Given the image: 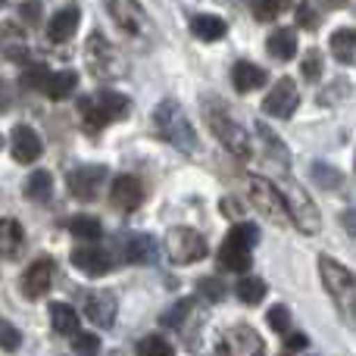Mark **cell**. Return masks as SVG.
<instances>
[{
  "mask_svg": "<svg viewBox=\"0 0 356 356\" xmlns=\"http://www.w3.org/2000/svg\"><path fill=\"white\" fill-rule=\"evenodd\" d=\"M341 222H344V228H350V232L356 234V209H347V213L341 216Z\"/></svg>",
  "mask_w": 356,
  "mask_h": 356,
  "instance_id": "7dc6e473",
  "label": "cell"
},
{
  "mask_svg": "<svg viewBox=\"0 0 356 356\" xmlns=\"http://www.w3.org/2000/svg\"><path fill=\"white\" fill-rule=\"evenodd\" d=\"M116 313H119V303L110 291H91V294H85V316L97 328L116 325Z\"/></svg>",
  "mask_w": 356,
  "mask_h": 356,
  "instance_id": "9a60e30c",
  "label": "cell"
},
{
  "mask_svg": "<svg viewBox=\"0 0 356 356\" xmlns=\"http://www.w3.org/2000/svg\"><path fill=\"white\" fill-rule=\"evenodd\" d=\"M207 110V125H209V131H213L216 138L222 141V147L228 150V154H234V156H250V138H247V131L241 129L238 122H234L232 116L225 113V106L222 104H213V106H203Z\"/></svg>",
  "mask_w": 356,
  "mask_h": 356,
  "instance_id": "277c9868",
  "label": "cell"
},
{
  "mask_svg": "<svg viewBox=\"0 0 356 356\" xmlns=\"http://www.w3.org/2000/svg\"><path fill=\"white\" fill-rule=\"evenodd\" d=\"M131 110V100L119 91H94L79 100V116L88 131H100L116 119H125Z\"/></svg>",
  "mask_w": 356,
  "mask_h": 356,
  "instance_id": "6da1fadb",
  "label": "cell"
},
{
  "mask_svg": "<svg viewBox=\"0 0 356 356\" xmlns=\"http://www.w3.org/2000/svg\"><path fill=\"white\" fill-rule=\"evenodd\" d=\"M154 122H156V129H160V135L166 138L172 147L181 150V154H194L197 150V131H194V125L188 122L184 110L175 104V100H163V104H156Z\"/></svg>",
  "mask_w": 356,
  "mask_h": 356,
  "instance_id": "7a4b0ae2",
  "label": "cell"
},
{
  "mask_svg": "<svg viewBox=\"0 0 356 356\" xmlns=\"http://www.w3.org/2000/svg\"><path fill=\"white\" fill-rule=\"evenodd\" d=\"M191 313V300H178L172 309H166V313L160 316V325L166 328H181L184 325V316Z\"/></svg>",
  "mask_w": 356,
  "mask_h": 356,
  "instance_id": "74e56055",
  "label": "cell"
},
{
  "mask_svg": "<svg viewBox=\"0 0 356 356\" xmlns=\"http://www.w3.org/2000/svg\"><path fill=\"white\" fill-rule=\"evenodd\" d=\"M106 181L104 166H79L69 172V191L75 200H97L100 184Z\"/></svg>",
  "mask_w": 356,
  "mask_h": 356,
  "instance_id": "5bb4252c",
  "label": "cell"
},
{
  "mask_svg": "<svg viewBox=\"0 0 356 356\" xmlns=\"http://www.w3.org/2000/svg\"><path fill=\"white\" fill-rule=\"evenodd\" d=\"M113 263H116V259H113L104 247L94 244V241H88V244H81L72 250V266L79 272H85L88 278H104L106 272L113 269Z\"/></svg>",
  "mask_w": 356,
  "mask_h": 356,
  "instance_id": "8fae6325",
  "label": "cell"
},
{
  "mask_svg": "<svg viewBox=\"0 0 356 356\" xmlns=\"http://www.w3.org/2000/svg\"><path fill=\"white\" fill-rule=\"evenodd\" d=\"M72 350L75 353H81V356H94V353H97V347H100V338H97V334H81V332H75L72 334Z\"/></svg>",
  "mask_w": 356,
  "mask_h": 356,
  "instance_id": "ab89813d",
  "label": "cell"
},
{
  "mask_svg": "<svg viewBox=\"0 0 356 356\" xmlns=\"http://www.w3.org/2000/svg\"><path fill=\"white\" fill-rule=\"evenodd\" d=\"M110 200L113 207H119L122 213H135L144 203V188L135 175H116L110 184Z\"/></svg>",
  "mask_w": 356,
  "mask_h": 356,
  "instance_id": "2e32d148",
  "label": "cell"
},
{
  "mask_svg": "<svg viewBox=\"0 0 356 356\" xmlns=\"http://www.w3.org/2000/svg\"><path fill=\"white\" fill-rule=\"evenodd\" d=\"M197 288H200V294L207 297V300H213V303H219L222 297H225V288H222V282H216V278H200Z\"/></svg>",
  "mask_w": 356,
  "mask_h": 356,
  "instance_id": "b9f144b4",
  "label": "cell"
},
{
  "mask_svg": "<svg viewBox=\"0 0 356 356\" xmlns=\"http://www.w3.org/2000/svg\"><path fill=\"white\" fill-rule=\"evenodd\" d=\"M297 25H303V29H316L319 25V13L313 10V3H297Z\"/></svg>",
  "mask_w": 356,
  "mask_h": 356,
  "instance_id": "7bdbcfd3",
  "label": "cell"
},
{
  "mask_svg": "<svg viewBox=\"0 0 356 356\" xmlns=\"http://www.w3.org/2000/svg\"><path fill=\"white\" fill-rule=\"evenodd\" d=\"M284 10V0H250V13L257 22H272Z\"/></svg>",
  "mask_w": 356,
  "mask_h": 356,
  "instance_id": "836d02e7",
  "label": "cell"
},
{
  "mask_svg": "<svg viewBox=\"0 0 356 356\" xmlns=\"http://www.w3.org/2000/svg\"><path fill=\"white\" fill-rule=\"evenodd\" d=\"M75 88H79V72L63 69V72H50L47 85H44V94H47L50 100H66Z\"/></svg>",
  "mask_w": 356,
  "mask_h": 356,
  "instance_id": "83f0119b",
  "label": "cell"
},
{
  "mask_svg": "<svg viewBox=\"0 0 356 356\" xmlns=\"http://www.w3.org/2000/svg\"><path fill=\"white\" fill-rule=\"evenodd\" d=\"M284 347H288V350H303V347H307V334H300V332L288 334V341H284Z\"/></svg>",
  "mask_w": 356,
  "mask_h": 356,
  "instance_id": "bcb514c9",
  "label": "cell"
},
{
  "mask_svg": "<svg viewBox=\"0 0 356 356\" xmlns=\"http://www.w3.org/2000/svg\"><path fill=\"white\" fill-rule=\"evenodd\" d=\"M138 356H175V347L163 334H144L138 341Z\"/></svg>",
  "mask_w": 356,
  "mask_h": 356,
  "instance_id": "d6a6232c",
  "label": "cell"
},
{
  "mask_svg": "<svg viewBox=\"0 0 356 356\" xmlns=\"http://www.w3.org/2000/svg\"><path fill=\"white\" fill-rule=\"evenodd\" d=\"M19 16H22L25 25H38L41 22V3H38V0H25V3L19 6Z\"/></svg>",
  "mask_w": 356,
  "mask_h": 356,
  "instance_id": "ee69618b",
  "label": "cell"
},
{
  "mask_svg": "<svg viewBox=\"0 0 356 356\" xmlns=\"http://www.w3.org/2000/svg\"><path fill=\"white\" fill-rule=\"evenodd\" d=\"M247 188H250V203L257 207V213H263V219H269L272 225H288L291 216H288V203H284L282 188H275L263 175H250Z\"/></svg>",
  "mask_w": 356,
  "mask_h": 356,
  "instance_id": "5b68a950",
  "label": "cell"
},
{
  "mask_svg": "<svg viewBox=\"0 0 356 356\" xmlns=\"http://www.w3.org/2000/svg\"><path fill=\"white\" fill-rule=\"evenodd\" d=\"M288 325H291V313L288 307H282V303H275V307L269 309V328L278 334H288Z\"/></svg>",
  "mask_w": 356,
  "mask_h": 356,
  "instance_id": "f35d334b",
  "label": "cell"
},
{
  "mask_svg": "<svg viewBox=\"0 0 356 356\" xmlns=\"http://www.w3.org/2000/svg\"><path fill=\"white\" fill-rule=\"evenodd\" d=\"M160 253V244H156L154 234H125L119 238V259L131 266H150Z\"/></svg>",
  "mask_w": 356,
  "mask_h": 356,
  "instance_id": "7c38bea8",
  "label": "cell"
},
{
  "mask_svg": "<svg viewBox=\"0 0 356 356\" xmlns=\"http://www.w3.org/2000/svg\"><path fill=\"white\" fill-rule=\"evenodd\" d=\"M69 234H72L75 241H100V234H104V225H100V219H94V216H72L69 219Z\"/></svg>",
  "mask_w": 356,
  "mask_h": 356,
  "instance_id": "f546056e",
  "label": "cell"
},
{
  "mask_svg": "<svg viewBox=\"0 0 356 356\" xmlns=\"http://www.w3.org/2000/svg\"><path fill=\"white\" fill-rule=\"evenodd\" d=\"M19 344H22V334H19V328L13 325V322L0 319V350L13 353V350H19Z\"/></svg>",
  "mask_w": 356,
  "mask_h": 356,
  "instance_id": "8d00e7d4",
  "label": "cell"
},
{
  "mask_svg": "<svg viewBox=\"0 0 356 356\" xmlns=\"http://www.w3.org/2000/svg\"><path fill=\"white\" fill-rule=\"evenodd\" d=\"M225 241H232V244L253 250V247H257V241H259V228L253 225V222H241L238 219V225H232V232L225 234Z\"/></svg>",
  "mask_w": 356,
  "mask_h": 356,
  "instance_id": "1f68e13d",
  "label": "cell"
},
{
  "mask_svg": "<svg viewBox=\"0 0 356 356\" xmlns=\"http://www.w3.org/2000/svg\"><path fill=\"white\" fill-rule=\"evenodd\" d=\"M284 203H288V216L303 234H319L322 232V216L319 207L313 203V197L303 191V184H297L294 178H288L282 188Z\"/></svg>",
  "mask_w": 356,
  "mask_h": 356,
  "instance_id": "8992f818",
  "label": "cell"
},
{
  "mask_svg": "<svg viewBox=\"0 0 356 356\" xmlns=\"http://www.w3.org/2000/svg\"><path fill=\"white\" fill-rule=\"evenodd\" d=\"M166 253L169 259L178 266H188V263H197L209 253V244L197 228H188V225H175L166 232Z\"/></svg>",
  "mask_w": 356,
  "mask_h": 356,
  "instance_id": "52a82bcc",
  "label": "cell"
},
{
  "mask_svg": "<svg viewBox=\"0 0 356 356\" xmlns=\"http://www.w3.org/2000/svg\"><path fill=\"white\" fill-rule=\"evenodd\" d=\"M219 207H222V213H225L228 219H238V216H241V203H238V200H232V197H225V200H222Z\"/></svg>",
  "mask_w": 356,
  "mask_h": 356,
  "instance_id": "f6af8a7d",
  "label": "cell"
},
{
  "mask_svg": "<svg viewBox=\"0 0 356 356\" xmlns=\"http://www.w3.org/2000/svg\"><path fill=\"white\" fill-rule=\"evenodd\" d=\"M216 356H266V341L250 325H234L219 338Z\"/></svg>",
  "mask_w": 356,
  "mask_h": 356,
  "instance_id": "ba28073f",
  "label": "cell"
},
{
  "mask_svg": "<svg viewBox=\"0 0 356 356\" xmlns=\"http://www.w3.org/2000/svg\"><path fill=\"white\" fill-rule=\"evenodd\" d=\"M22 194H25V200H31V203H47L50 197H54V175H50L47 169H35V172L25 178Z\"/></svg>",
  "mask_w": 356,
  "mask_h": 356,
  "instance_id": "7402d4cb",
  "label": "cell"
},
{
  "mask_svg": "<svg viewBox=\"0 0 356 356\" xmlns=\"http://www.w3.org/2000/svg\"><path fill=\"white\" fill-rule=\"evenodd\" d=\"M10 150H13V160L22 163V166H29V163H35L38 156H41L44 144L41 138H38L35 129H29V125H16L10 135Z\"/></svg>",
  "mask_w": 356,
  "mask_h": 356,
  "instance_id": "ac0fdd59",
  "label": "cell"
},
{
  "mask_svg": "<svg viewBox=\"0 0 356 356\" xmlns=\"http://www.w3.org/2000/svg\"><path fill=\"white\" fill-rule=\"evenodd\" d=\"M297 106H300V91H297V85L291 79H278L275 88H272L263 100V113L266 116H275V119L294 116Z\"/></svg>",
  "mask_w": 356,
  "mask_h": 356,
  "instance_id": "30bf717a",
  "label": "cell"
},
{
  "mask_svg": "<svg viewBox=\"0 0 356 356\" xmlns=\"http://www.w3.org/2000/svg\"><path fill=\"white\" fill-rule=\"evenodd\" d=\"M0 6H3V0H0Z\"/></svg>",
  "mask_w": 356,
  "mask_h": 356,
  "instance_id": "f907efd6",
  "label": "cell"
},
{
  "mask_svg": "<svg viewBox=\"0 0 356 356\" xmlns=\"http://www.w3.org/2000/svg\"><path fill=\"white\" fill-rule=\"evenodd\" d=\"M47 79H50L47 66H41V63H31V66L22 72V79H19V81H22V88H29V91H44Z\"/></svg>",
  "mask_w": 356,
  "mask_h": 356,
  "instance_id": "e575fe53",
  "label": "cell"
},
{
  "mask_svg": "<svg viewBox=\"0 0 356 356\" xmlns=\"http://www.w3.org/2000/svg\"><path fill=\"white\" fill-rule=\"evenodd\" d=\"M79 22H81L79 6H63V10L47 22V38H50L54 44L69 41V38L79 31Z\"/></svg>",
  "mask_w": 356,
  "mask_h": 356,
  "instance_id": "ffe728a7",
  "label": "cell"
},
{
  "mask_svg": "<svg viewBox=\"0 0 356 356\" xmlns=\"http://www.w3.org/2000/svg\"><path fill=\"white\" fill-rule=\"evenodd\" d=\"M266 79H269L266 69L257 66V63H250V60H238L232 66V81L241 94H250V91H257V88H263Z\"/></svg>",
  "mask_w": 356,
  "mask_h": 356,
  "instance_id": "44dd1931",
  "label": "cell"
},
{
  "mask_svg": "<svg viewBox=\"0 0 356 356\" xmlns=\"http://www.w3.org/2000/svg\"><path fill=\"white\" fill-rule=\"evenodd\" d=\"M266 50H269L272 60L284 63V60H294L297 56V31L291 29H275L266 41Z\"/></svg>",
  "mask_w": 356,
  "mask_h": 356,
  "instance_id": "603a6c76",
  "label": "cell"
},
{
  "mask_svg": "<svg viewBox=\"0 0 356 356\" xmlns=\"http://www.w3.org/2000/svg\"><path fill=\"white\" fill-rule=\"evenodd\" d=\"M79 313H75L69 303L63 300H54L50 303V325H54L56 334H75L79 332Z\"/></svg>",
  "mask_w": 356,
  "mask_h": 356,
  "instance_id": "4316f807",
  "label": "cell"
},
{
  "mask_svg": "<svg viewBox=\"0 0 356 356\" xmlns=\"http://www.w3.org/2000/svg\"><path fill=\"white\" fill-rule=\"evenodd\" d=\"M313 181L322 184L325 191H334V188H341V181H344V178H341V172H334L328 163H316V166H313Z\"/></svg>",
  "mask_w": 356,
  "mask_h": 356,
  "instance_id": "d590c367",
  "label": "cell"
},
{
  "mask_svg": "<svg viewBox=\"0 0 356 356\" xmlns=\"http://www.w3.org/2000/svg\"><path fill=\"white\" fill-rule=\"evenodd\" d=\"M334 60L344 63V66H356V29H338L328 41Z\"/></svg>",
  "mask_w": 356,
  "mask_h": 356,
  "instance_id": "484cf974",
  "label": "cell"
},
{
  "mask_svg": "<svg viewBox=\"0 0 356 356\" xmlns=\"http://www.w3.org/2000/svg\"><path fill=\"white\" fill-rule=\"evenodd\" d=\"M234 291H238V300L247 303V307H257V303H263V297L269 294V288H266L263 278H241Z\"/></svg>",
  "mask_w": 356,
  "mask_h": 356,
  "instance_id": "4dcf8cb0",
  "label": "cell"
},
{
  "mask_svg": "<svg viewBox=\"0 0 356 356\" xmlns=\"http://www.w3.org/2000/svg\"><path fill=\"white\" fill-rule=\"evenodd\" d=\"M191 31H194V38H200V41H222L228 31L225 19L222 16H209V13H200V16L191 19Z\"/></svg>",
  "mask_w": 356,
  "mask_h": 356,
  "instance_id": "d4e9b609",
  "label": "cell"
},
{
  "mask_svg": "<svg viewBox=\"0 0 356 356\" xmlns=\"http://www.w3.org/2000/svg\"><path fill=\"white\" fill-rule=\"evenodd\" d=\"M0 56L10 63H25L29 60V38L19 25L0 22Z\"/></svg>",
  "mask_w": 356,
  "mask_h": 356,
  "instance_id": "d6986e66",
  "label": "cell"
},
{
  "mask_svg": "<svg viewBox=\"0 0 356 356\" xmlns=\"http://www.w3.org/2000/svg\"><path fill=\"white\" fill-rule=\"evenodd\" d=\"M219 266L225 272H247L253 266V250H247V247H238V244H232V241H225V244L219 247Z\"/></svg>",
  "mask_w": 356,
  "mask_h": 356,
  "instance_id": "cb8c5ba5",
  "label": "cell"
},
{
  "mask_svg": "<svg viewBox=\"0 0 356 356\" xmlns=\"http://www.w3.org/2000/svg\"><path fill=\"white\" fill-rule=\"evenodd\" d=\"M282 356H291V353H282Z\"/></svg>",
  "mask_w": 356,
  "mask_h": 356,
  "instance_id": "681fc988",
  "label": "cell"
},
{
  "mask_svg": "<svg viewBox=\"0 0 356 356\" xmlns=\"http://www.w3.org/2000/svg\"><path fill=\"white\" fill-rule=\"evenodd\" d=\"M10 104V91H6V85H3V79H0V110Z\"/></svg>",
  "mask_w": 356,
  "mask_h": 356,
  "instance_id": "c3c4849f",
  "label": "cell"
},
{
  "mask_svg": "<svg viewBox=\"0 0 356 356\" xmlns=\"http://www.w3.org/2000/svg\"><path fill=\"white\" fill-rule=\"evenodd\" d=\"M106 10H110L113 22L125 31V35H141L147 16H144V6L138 0H106Z\"/></svg>",
  "mask_w": 356,
  "mask_h": 356,
  "instance_id": "4fadbf2b",
  "label": "cell"
},
{
  "mask_svg": "<svg viewBox=\"0 0 356 356\" xmlns=\"http://www.w3.org/2000/svg\"><path fill=\"white\" fill-rule=\"evenodd\" d=\"M85 63H88V72L100 81H110V79H119L125 75V60L119 56V50L106 41L100 31H91L85 44Z\"/></svg>",
  "mask_w": 356,
  "mask_h": 356,
  "instance_id": "3957f363",
  "label": "cell"
},
{
  "mask_svg": "<svg viewBox=\"0 0 356 356\" xmlns=\"http://www.w3.org/2000/svg\"><path fill=\"white\" fill-rule=\"evenodd\" d=\"M50 282H54V266H50V259H35V263L22 272L19 288H22L25 300H38V297H44L50 291Z\"/></svg>",
  "mask_w": 356,
  "mask_h": 356,
  "instance_id": "e0dca14e",
  "label": "cell"
},
{
  "mask_svg": "<svg viewBox=\"0 0 356 356\" xmlns=\"http://www.w3.org/2000/svg\"><path fill=\"white\" fill-rule=\"evenodd\" d=\"M300 72H303V79H309V81L319 79V75H322V54H319V50H309V54L303 56Z\"/></svg>",
  "mask_w": 356,
  "mask_h": 356,
  "instance_id": "60d3db41",
  "label": "cell"
},
{
  "mask_svg": "<svg viewBox=\"0 0 356 356\" xmlns=\"http://www.w3.org/2000/svg\"><path fill=\"white\" fill-rule=\"evenodd\" d=\"M25 241V232L16 219H0V257H13L19 253Z\"/></svg>",
  "mask_w": 356,
  "mask_h": 356,
  "instance_id": "f1b7e54d",
  "label": "cell"
},
{
  "mask_svg": "<svg viewBox=\"0 0 356 356\" xmlns=\"http://www.w3.org/2000/svg\"><path fill=\"white\" fill-rule=\"evenodd\" d=\"M319 275L325 291L334 297V300H350L356 294V275L347 266H341L338 259L332 257H319Z\"/></svg>",
  "mask_w": 356,
  "mask_h": 356,
  "instance_id": "9c48e42d",
  "label": "cell"
}]
</instances>
